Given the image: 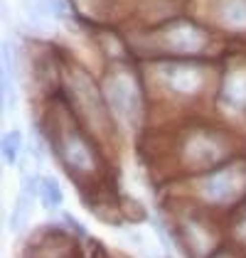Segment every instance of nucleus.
<instances>
[{
    "label": "nucleus",
    "instance_id": "obj_11",
    "mask_svg": "<svg viewBox=\"0 0 246 258\" xmlns=\"http://www.w3.org/2000/svg\"><path fill=\"white\" fill-rule=\"evenodd\" d=\"M20 148H22V133L20 131L5 133V138H3V158L8 160V162H15V160L20 158Z\"/></svg>",
    "mask_w": 246,
    "mask_h": 258
},
{
    "label": "nucleus",
    "instance_id": "obj_8",
    "mask_svg": "<svg viewBox=\"0 0 246 258\" xmlns=\"http://www.w3.org/2000/svg\"><path fill=\"white\" fill-rule=\"evenodd\" d=\"M27 258H79L77 241L61 234V231H44L30 246Z\"/></svg>",
    "mask_w": 246,
    "mask_h": 258
},
{
    "label": "nucleus",
    "instance_id": "obj_7",
    "mask_svg": "<svg viewBox=\"0 0 246 258\" xmlns=\"http://www.w3.org/2000/svg\"><path fill=\"white\" fill-rule=\"evenodd\" d=\"M158 77H160V81L165 84V89H170L172 94H182V96L200 94L207 81V74L202 67L182 64V61L160 64V67H158Z\"/></svg>",
    "mask_w": 246,
    "mask_h": 258
},
{
    "label": "nucleus",
    "instance_id": "obj_3",
    "mask_svg": "<svg viewBox=\"0 0 246 258\" xmlns=\"http://www.w3.org/2000/svg\"><path fill=\"white\" fill-rule=\"evenodd\" d=\"M106 103L111 108V113L116 118L126 123H138L143 113V96H141V86L131 72H113L106 79Z\"/></svg>",
    "mask_w": 246,
    "mask_h": 258
},
{
    "label": "nucleus",
    "instance_id": "obj_6",
    "mask_svg": "<svg viewBox=\"0 0 246 258\" xmlns=\"http://www.w3.org/2000/svg\"><path fill=\"white\" fill-rule=\"evenodd\" d=\"M158 42L172 54H202L209 47V32L195 22L177 20L158 30Z\"/></svg>",
    "mask_w": 246,
    "mask_h": 258
},
{
    "label": "nucleus",
    "instance_id": "obj_15",
    "mask_svg": "<svg viewBox=\"0 0 246 258\" xmlns=\"http://www.w3.org/2000/svg\"><path fill=\"white\" fill-rule=\"evenodd\" d=\"M94 258H111V256H108V253L103 251L101 246H99V248H96V256H94Z\"/></svg>",
    "mask_w": 246,
    "mask_h": 258
},
{
    "label": "nucleus",
    "instance_id": "obj_5",
    "mask_svg": "<svg viewBox=\"0 0 246 258\" xmlns=\"http://www.w3.org/2000/svg\"><path fill=\"white\" fill-rule=\"evenodd\" d=\"M229 155V143L217 131H195L180 148L182 165L190 170H209Z\"/></svg>",
    "mask_w": 246,
    "mask_h": 258
},
{
    "label": "nucleus",
    "instance_id": "obj_9",
    "mask_svg": "<svg viewBox=\"0 0 246 258\" xmlns=\"http://www.w3.org/2000/svg\"><path fill=\"white\" fill-rule=\"evenodd\" d=\"M219 103L226 111H236V113L246 111V69H236L226 74L219 91Z\"/></svg>",
    "mask_w": 246,
    "mask_h": 258
},
{
    "label": "nucleus",
    "instance_id": "obj_12",
    "mask_svg": "<svg viewBox=\"0 0 246 258\" xmlns=\"http://www.w3.org/2000/svg\"><path fill=\"white\" fill-rule=\"evenodd\" d=\"M40 192H42V202H44V207H47V209H54V207H59L61 204V189H59V184H57L52 177L42 179Z\"/></svg>",
    "mask_w": 246,
    "mask_h": 258
},
{
    "label": "nucleus",
    "instance_id": "obj_2",
    "mask_svg": "<svg viewBox=\"0 0 246 258\" xmlns=\"http://www.w3.org/2000/svg\"><path fill=\"white\" fill-rule=\"evenodd\" d=\"M200 195L205 202L217 207L236 204L241 197H246V162H234L212 170L200 182Z\"/></svg>",
    "mask_w": 246,
    "mask_h": 258
},
{
    "label": "nucleus",
    "instance_id": "obj_10",
    "mask_svg": "<svg viewBox=\"0 0 246 258\" xmlns=\"http://www.w3.org/2000/svg\"><path fill=\"white\" fill-rule=\"evenodd\" d=\"M212 15L226 30H246V0H217Z\"/></svg>",
    "mask_w": 246,
    "mask_h": 258
},
{
    "label": "nucleus",
    "instance_id": "obj_13",
    "mask_svg": "<svg viewBox=\"0 0 246 258\" xmlns=\"http://www.w3.org/2000/svg\"><path fill=\"white\" fill-rule=\"evenodd\" d=\"M30 204H32V195H30V187H25V189H22V197H20V204H18V209H15V217H13V229H20L22 226V221L30 214Z\"/></svg>",
    "mask_w": 246,
    "mask_h": 258
},
{
    "label": "nucleus",
    "instance_id": "obj_1",
    "mask_svg": "<svg viewBox=\"0 0 246 258\" xmlns=\"http://www.w3.org/2000/svg\"><path fill=\"white\" fill-rule=\"evenodd\" d=\"M54 148L59 153L61 162L67 165V170L74 175H94L96 170V150L94 145L89 143V138L79 131L77 123L72 120H64L57 123V131H54Z\"/></svg>",
    "mask_w": 246,
    "mask_h": 258
},
{
    "label": "nucleus",
    "instance_id": "obj_14",
    "mask_svg": "<svg viewBox=\"0 0 246 258\" xmlns=\"http://www.w3.org/2000/svg\"><path fill=\"white\" fill-rule=\"evenodd\" d=\"M234 238H236L241 246H246V207L241 209V214L236 217V224H234Z\"/></svg>",
    "mask_w": 246,
    "mask_h": 258
},
{
    "label": "nucleus",
    "instance_id": "obj_4",
    "mask_svg": "<svg viewBox=\"0 0 246 258\" xmlns=\"http://www.w3.org/2000/svg\"><path fill=\"white\" fill-rule=\"evenodd\" d=\"M67 79H69V91H72V99L77 103L82 118L86 120L91 128L106 131V128L111 125V118H108V103H106L103 96L99 94V89H96V84L91 81V77L74 67V69H69Z\"/></svg>",
    "mask_w": 246,
    "mask_h": 258
}]
</instances>
